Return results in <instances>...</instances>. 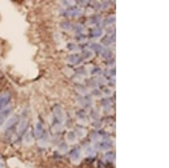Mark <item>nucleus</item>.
<instances>
[{
  "label": "nucleus",
  "mask_w": 169,
  "mask_h": 168,
  "mask_svg": "<svg viewBox=\"0 0 169 168\" xmlns=\"http://www.w3.org/2000/svg\"><path fill=\"white\" fill-rule=\"evenodd\" d=\"M12 112V106H7L0 111V125H2L7 120Z\"/></svg>",
  "instance_id": "f257e3e1"
},
{
  "label": "nucleus",
  "mask_w": 169,
  "mask_h": 168,
  "mask_svg": "<svg viewBox=\"0 0 169 168\" xmlns=\"http://www.w3.org/2000/svg\"><path fill=\"white\" fill-rule=\"evenodd\" d=\"M28 125V121L26 118L22 119L18 125L17 128V131L19 134H22L25 130V129L27 128Z\"/></svg>",
  "instance_id": "f03ea898"
},
{
  "label": "nucleus",
  "mask_w": 169,
  "mask_h": 168,
  "mask_svg": "<svg viewBox=\"0 0 169 168\" xmlns=\"http://www.w3.org/2000/svg\"><path fill=\"white\" fill-rule=\"evenodd\" d=\"M18 121V117L17 116H12L10 118L6 120V122L5 123V125H4V128H11Z\"/></svg>",
  "instance_id": "7ed1b4c3"
},
{
  "label": "nucleus",
  "mask_w": 169,
  "mask_h": 168,
  "mask_svg": "<svg viewBox=\"0 0 169 168\" xmlns=\"http://www.w3.org/2000/svg\"><path fill=\"white\" fill-rule=\"evenodd\" d=\"M23 142L26 145H32L34 143V139L30 132H27L24 136Z\"/></svg>",
  "instance_id": "20e7f679"
},
{
  "label": "nucleus",
  "mask_w": 169,
  "mask_h": 168,
  "mask_svg": "<svg viewBox=\"0 0 169 168\" xmlns=\"http://www.w3.org/2000/svg\"><path fill=\"white\" fill-rule=\"evenodd\" d=\"M10 99V95L9 93H5L4 95L0 97V108H4Z\"/></svg>",
  "instance_id": "39448f33"
},
{
  "label": "nucleus",
  "mask_w": 169,
  "mask_h": 168,
  "mask_svg": "<svg viewBox=\"0 0 169 168\" xmlns=\"http://www.w3.org/2000/svg\"><path fill=\"white\" fill-rule=\"evenodd\" d=\"M42 133V126L41 123L38 122L36 124L35 128V135L38 138L41 136Z\"/></svg>",
  "instance_id": "423d86ee"
},
{
  "label": "nucleus",
  "mask_w": 169,
  "mask_h": 168,
  "mask_svg": "<svg viewBox=\"0 0 169 168\" xmlns=\"http://www.w3.org/2000/svg\"><path fill=\"white\" fill-rule=\"evenodd\" d=\"M0 168H5V163L1 156H0Z\"/></svg>",
  "instance_id": "0eeeda50"
}]
</instances>
